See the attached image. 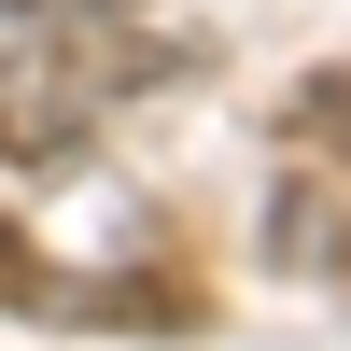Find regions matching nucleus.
Returning <instances> with one entry per match:
<instances>
[{"label": "nucleus", "instance_id": "1", "mask_svg": "<svg viewBox=\"0 0 351 351\" xmlns=\"http://www.w3.org/2000/svg\"><path fill=\"white\" fill-rule=\"evenodd\" d=\"M84 141V71H43V56H0V169H43Z\"/></svg>", "mask_w": 351, "mask_h": 351}, {"label": "nucleus", "instance_id": "2", "mask_svg": "<svg viewBox=\"0 0 351 351\" xmlns=\"http://www.w3.org/2000/svg\"><path fill=\"white\" fill-rule=\"evenodd\" d=\"M281 127H295L309 155H337V169H351V71H309V84H295V112H281Z\"/></svg>", "mask_w": 351, "mask_h": 351}, {"label": "nucleus", "instance_id": "3", "mask_svg": "<svg viewBox=\"0 0 351 351\" xmlns=\"http://www.w3.org/2000/svg\"><path fill=\"white\" fill-rule=\"evenodd\" d=\"M0 295H14V309H28V295H43V253H28V239H14V225H0Z\"/></svg>", "mask_w": 351, "mask_h": 351}]
</instances>
